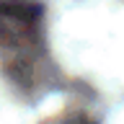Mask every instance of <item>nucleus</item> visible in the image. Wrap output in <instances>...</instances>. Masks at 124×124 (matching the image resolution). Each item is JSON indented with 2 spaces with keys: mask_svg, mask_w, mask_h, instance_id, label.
Returning <instances> with one entry per match:
<instances>
[{
  "mask_svg": "<svg viewBox=\"0 0 124 124\" xmlns=\"http://www.w3.org/2000/svg\"><path fill=\"white\" fill-rule=\"evenodd\" d=\"M41 5L29 0H0V46L23 49L39 41Z\"/></svg>",
  "mask_w": 124,
  "mask_h": 124,
  "instance_id": "f257e3e1",
  "label": "nucleus"
}]
</instances>
